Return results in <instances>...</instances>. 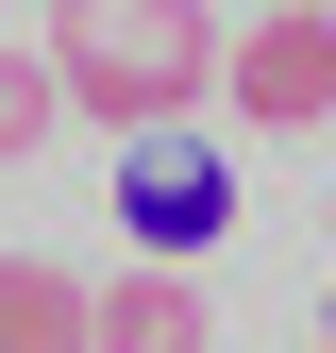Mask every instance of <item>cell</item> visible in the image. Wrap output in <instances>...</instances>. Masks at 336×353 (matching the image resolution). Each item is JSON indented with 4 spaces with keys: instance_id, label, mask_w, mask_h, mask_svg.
I'll return each mask as SVG.
<instances>
[{
    "instance_id": "1",
    "label": "cell",
    "mask_w": 336,
    "mask_h": 353,
    "mask_svg": "<svg viewBox=\"0 0 336 353\" xmlns=\"http://www.w3.org/2000/svg\"><path fill=\"white\" fill-rule=\"evenodd\" d=\"M51 68H67V101L101 135H185L235 51H219L202 0H51Z\"/></svg>"
},
{
    "instance_id": "2",
    "label": "cell",
    "mask_w": 336,
    "mask_h": 353,
    "mask_svg": "<svg viewBox=\"0 0 336 353\" xmlns=\"http://www.w3.org/2000/svg\"><path fill=\"white\" fill-rule=\"evenodd\" d=\"M118 236H135L151 270H202V252L235 236V152H202V135H135V152H118Z\"/></svg>"
},
{
    "instance_id": "3",
    "label": "cell",
    "mask_w": 336,
    "mask_h": 353,
    "mask_svg": "<svg viewBox=\"0 0 336 353\" xmlns=\"http://www.w3.org/2000/svg\"><path fill=\"white\" fill-rule=\"evenodd\" d=\"M219 101L252 118V135H319V118H336V17H319V0H269V17L235 34Z\"/></svg>"
},
{
    "instance_id": "4",
    "label": "cell",
    "mask_w": 336,
    "mask_h": 353,
    "mask_svg": "<svg viewBox=\"0 0 336 353\" xmlns=\"http://www.w3.org/2000/svg\"><path fill=\"white\" fill-rule=\"evenodd\" d=\"M0 353H101V286H67L51 252H0Z\"/></svg>"
},
{
    "instance_id": "5",
    "label": "cell",
    "mask_w": 336,
    "mask_h": 353,
    "mask_svg": "<svg viewBox=\"0 0 336 353\" xmlns=\"http://www.w3.org/2000/svg\"><path fill=\"white\" fill-rule=\"evenodd\" d=\"M101 353H219V320H202L185 270H151V252H135V270L101 286Z\"/></svg>"
},
{
    "instance_id": "6",
    "label": "cell",
    "mask_w": 336,
    "mask_h": 353,
    "mask_svg": "<svg viewBox=\"0 0 336 353\" xmlns=\"http://www.w3.org/2000/svg\"><path fill=\"white\" fill-rule=\"evenodd\" d=\"M51 118H67V68L51 51H0V152H34Z\"/></svg>"
},
{
    "instance_id": "7",
    "label": "cell",
    "mask_w": 336,
    "mask_h": 353,
    "mask_svg": "<svg viewBox=\"0 0 336 353\" xmlns=\"http://www.w3.org/2000/svg\"><path fill=\"white\" fill-rule=\"evenodd\" d=\"M319 17H336V0H319Z\"/></svg>"
},
{
    "instance_id": "8",
    "label": "cell",
    "mask_w": 336,
    "mask_h": 353,
    "mask_svg": "<svg viewBox=\"0 0 336 353\" xmlns=\"http://www.w3.org/2000/svg\"><path fill=\"white\" fill-rule=\"evenodd\" d=\"M319 353H336V336H319Z\"/></svg>"
}]
</instances>
